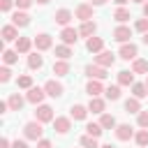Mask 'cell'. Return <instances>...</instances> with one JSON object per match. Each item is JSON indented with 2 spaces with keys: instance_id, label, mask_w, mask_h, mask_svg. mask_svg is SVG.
<instances>
[{
  "instance_id": "6da1fadb",
  "label": "cell",
  "mask_w": 148,
  "mask_h": 148,
  "mask_svg": "<svg viewBox=\"0 0 148 148\" xmlns=\"http://www.w3.org/2000/svg\"><path fill=\"white\" fill-rule=\"evenodd\" d=\"M42 134H44V130H42V123L39 120H30V123L23 125V136L28 141H39V139H44Z\"/></svg>"
},
{
  "instance_id": "7a4b0ae2",
  "label": "cell",
  "mask_w": 148,
  "mask_h": 148,
  "mask_svg": "<svg viewBox=\"0 0 148 148\" xmlns=\"http://www.w3.org/2000/svg\"><path fill=\"white\" fill-rule=\"evenodd\" d=\"M35 120H39L42 125H44V123H53V120H56V118H53V109H51L49 104H39L37 111H35Z\"/></svg>"
},
{
  "instance_id": "3957f363",
  "label": "cell",
  "mask_w": 148,
  "mask_h": 148,
  "mask_svg": "<svg viewBox=\"0 0 148 148\" xmlns=\"http://www.w3.org/2000/svg\"><path fill=\"white\" fill-rule=\"evenodd\" d=\"M42 88L46 90V95H49V97H62V92H65L62 83H60V81H56V79H49Z\"/></svg>"
},
{
  "instance_id": "277c9868",
  "label": "cell",
  "mask_w": 148,
  "mask_h": 148,
  "mask_svg": "<svg viewBox=\"0 0 148 148\" xmlns=\"http://www.w3.org/2000/svg\"><path fill=\"white\" fill-rule=\"evenodd\" d=\"M44 95H46V90H44V88H39V86H32V88L25 92V99H28L30 104L39 106V104L44 102Z\"/></svg>"
},
{
  "instance_id": "5b68a950",
  "label": "cell",
  "mask_w": 148,
  "mask_h": 148,
  "mask_svg": "<svg viewBox=\"0 0 148 148\" xmlns=\"http://www.w3.org/2000/svg\"><path fill=\"white\" fill-rule=\"evenodd\" d=\"M74 18H79L81 23H86V21H92V5H86V2H81V5L74 9Z\"/></svg>"
},
{
  "instance_id": "8992f818",
  "label": "cell",
  "mask_w": 148,
  "mask_h": 148,
  "mask_svg": "<svg viewBox=\"0 0 148 148\" xmlns=\"http://www.w3.org/2000/svg\"><path fill=\"white\" fill-rule=\"evenodd\" d=\"M118 56H120L123 60H136V56H139V46H136V44H132V42H127V44H123V46H120Z\"/></svg>"
},
{
  "instance_id": "52a82bcc",
  "label": "cell",
  "mask_w": 148,
  "mask_h": 148,
  "mask_svg": "<svg viewBox=\"0 0 148 148\" xmlns=\"http://www.w3.org/2000/svg\"><path fill=\"white\" fill-rule=\"evenodd\" d=\"M51 46H53V39H51L49 32H39V35H35V49H37V51H49Z\"/></svg>"
},
{
  "instance_id": "ba28073f",
  "label": "cell",
  "mask_w": 148,
  "mask_h": 148,
  "mask_svg": "<svg viewBox=\"0 0 148 148\" xmlns=\"http://www.w3.org/2000/svg\"><path fill=\"white\" fill-rule=\"evenodd\" d=\"M113 62H116V56H113L111 51H102V53L95 56V65H99V67H104V69L113 67Z\"/></svg>"
},
{
  "instance_id": "9c48e42d",
  "label": "cell",
  "mask_w": 148,
  "mask_h": 148,
  "mask_svg": "<svg viewBox=\"0 0 148 148\" xmlns=\"http://www.w3.org/2000/svg\"><path fill=\"white\" fill-rule=\"evenodd\" d=\"M83 72H86L88 79H97V81H104V79H106V69L99 67V65H86Z\"/></svg>"
},
{
  "instance_id": "30bf717a",
  "label": "cell",
  "mask_w": 148,
  "mask_h": 148,
  "mask_svg": "<svg viewBox=\"0 0 148 148\" xmlns=\"http://www.w3.org/2000/svg\"><path fill=\"white\" fill-rule=\"evenodd\" d=\"M53 130H56L58 134H67V132L72 130V118H69V116H58V118L53 120Z\"/></svg>"
},
{
  "instance_id": "8fae6325",
  "label": "cell",
  "mask_w": 148,
  "mask_h": 148,
  "mask_svg": "<svg viewBox=\"0 0 148 148\" xmlns=\"http://www.w3.org/2000/svg\"><path fill=\"white\" fill-rule=\"evenodd\" d=\"M130 37H132V28H130V25H118V28L113 30V39L120 42V44H127Z\"/></svg>"
},
{
  "instance_id": "7c38bea8",
  "label": "cell",
  "mask_w": 148,
  "mask_h": 148,
  "mask_svg": "<svg viewBox=\"0 0 148 148\" xmlns=\"http://www.w3.org/2000/svg\"><path fill=\"white\" fill-rule=\"evenodd\" d=\"M60 39H62V44H67V46H74L76 44V39H79V30H74V28H62V32H60Z\"/></svg>"
},
{
  "instance_id": "4fadbf2b",
  "label": "cell",
  "mask_w": 148,
  "mask_h": 148,
  "mask_svg": "<svg viewBox=\"0 0 148 148\" xmlns=\"http://www.w3.org/2000/svg\"><path fill=\"white\" fill-rule=\"evenodd\" d=\"M12 23H14L16 28H25V25H30V14H28V12L16 9V12L12 14Z\"/></svg>"
},
{
  "instance_id": "5bb4252c",
  "label": "cell",
  "mask_w": 148,
  "mask_h": 148,
  "mask_svg": "<svg viewBox=\"0 0 148 148\" xmlns=\"http://www.w3.org/2000/svg\"><path fill=\"white\" fill-rule=\"evenodd\" d=\"M104 90H106V88H104L102 81H97V79H90V81L86 83V92H88L90 97H99Z\"/></svg>"
},
{
  "instance_id": "9a60e30c",
  "label": "cell",
  "mask_w": 148,
  "mask_h": 148,
  "mask_svg": "<svg viewBox=\"0 0 148 148\" xmlns=\"http://www.w3.org/2000/svg\"><path fill=\"white\" fill-rule=\"evenodd\" d=\"M25 102H28V99H25L21 92H12V95H9V99H7V104H9V111H21Z\"/></svg>"
},
{
  "instance_id": "2e32d148",
  "label": "cell",
  "mask_w": 148,
  "mask_h": 148,
  "mask_svg": "<svg viewBox=\"0 0 148 148\" xmlns=\"http://www.w3.org/2000/svg\"><path fill=\"white\" fill-rule=\"evenodd\" d=\"M106 109V99H102V97H90V102H88V111L90 113H106L104 111Z\"/></svg>"
},
{
  "instance_id": "e0dca14e",
  "label": "cell",
  "mask_w": 148,
  "mask_h": 148,
  "mask_svg": "<svg viewBox=\"0 0 148 148\" xmlns=\"http://www.w3.org/2000/svg\"><path fill=\"white\" fill-rule=\"evenodd\" d=\"M16 39H18V28L14 23L2 25V42H16Z\"/></svg>"
},
{
  "instance_id": "ac0fdd59",
  "label": "cell",
  "mask_w": 148,
  "mask_h": 148,
  "mask_svg": "<svg viewBox=\"0 0 148 148\" xmlns=\"http://www.w3.org/2000/svg\"><path fill=\"white\" fill-rule=\"evenodd\" d=\"M86 49L97 56V53L104 51V39H102V37H90V39H86Z\"/></svg>"
},
{
  "instance_id": "d6986e66",
  "label": "cell",
  "mask_w": 148,
  "mask_h": 148,
  "mask_svg": "<svg viewBox=\"0 0 148 148\" xmlns=\"http://www.w3.org/2000/svg\"><path fill=\"white\" fill-rule=\"evenodd\" d=\"M88 113H90V111H88V106H83V104H72V109H69V118H72V120H86Z\"/></svg>"
},
{
  "instance_id": "ffe728a7",
  "label": "cell",
  "mask_w": 148,
  "mask_h": 148,
  "mask_svg": "<svg viewBox=\"0 0 148 148\" xmlns=\"http://www.w3.org/2000/svg\"><path fill=\"white\" fill-rule=\"evenodd\" d=\"M116 139H118V141H130V139H134V130L123 123V125L116 127Z\"/></svg>"
},
{
  "instance_id": "44dd1931",
  "label": "cell",
  "mask_w": 148,
  "mask_h": 148,
  "mask_svg": "<svg viewBox=\"0 0 148 148\" xmlns=\"http://www.w3.org/2000/svg\"><path fill=\"white\" fill-rule=\"evenodd\" d=\"M53 18H56V23H58V25L67 28V23L74 18V14H72L69 9H65V7H62V9H58V12H56V16H53Z\"/></svg>"
},
{
  "instance_id": "7402d4cb",
  "label": "cell",
  "mask_w": 148,
  "mask_h": 148,
  "mask_svg": "<svg viewBox=\"0 0 148 148\" xmlns=\"http://www.w3.org/2000/svg\"><path fill=\"white\" fill-rule=\"evenodd\" d=\"M95 30H97V23H95V21H86V23H81L79 35L86 37V39H90V37H95Z\"/></svg>"
},
{
  "instance_id": "603a6c76",
  "label": "cell",
  "mask_w": 148,
  "mask_h": 148,
  "mask_svg": "<svg viewBox=\"0 0 148 148\" xmlns=\"http://www.w3.org/2000/svg\"><path fill=\"white\" fill-rule=\"evenodd\" d=\"M28 67L30 69H42L44 67V56H39V51L28 53Z\"/></svg>"
},
{
  "instance_id": "cb8c5ba5",
  "label": "cell",
  "mask_w": 148,
  "mask_h": 148,
  "mask_svg": "<svg viewBox=\"0 0 148 148\" xmlns=\"http://www.w3.org/2000/svg\"><path fill=\"white\" fill-rule=\"evenodd\" d=\"M32 46H35V39H30V37H18L16 39V51L18 53H30Z\"/></svg>"
},
{
  "instance_id": "d4e9b609",
  "label": "cell",
  "mask_w": 148,
  "mask_h": 148,
  "mask_svg": "<svg viewBox=\"0 0 148 148\" xmlns=\"http://www.w3.org/2000/svg\"><path fill=\"white\" fill-rule=\"evenodd\" d=\"M136 81H134V72H130V69H123V72H118V86H134Z\"/></svg>"
},
{
  "instance_id": "484cf974",
  "label": "cell",
  "mask_w": 148,
  "mask_h": 148,
  "mask_svg": "<svg viewBox=\"0 0 148 148\" xmlns=\"http://www.w3.org/2000/svg\"><path fill=\"white\" fill-rule=\"evenodd\" d=\"M56 56H58V60H69V58L74 56V51H72V46H67V44H58V46H56Z\"/></svg>"
},
{
  "instance_id": "4316f807",
  "label": "cell",
  "mask_w": 148,
  "mask_h": 148,
  "mask_svg": "<svg viewBox=\"0 0 148 148\" xmlns=\"http://www.w3.org/2000/svg\"><path fill=\"white\" fill-rule=\"evenodd\" d=\"M2 60H5L7 67H9V65H16V62H18V51H16V49H5V51H2Z\"/></svg>"
},
{
  "instance_id": "83f0119b",
  "label": "cell",
  "mask_w": 148,
  "mask_h": 148,
  "mask_svg": "<svg viewBox=\"0 0 148 148\" xmlns=\"http://www.w3.org/2000/svg\"><path fill=\"white\" fill-rule=\"evenodd\" d=\"M53 74H56V76L69 74V60H56V62H53Z\"/></svg>"
},
{
  "instance_id": "f1b7e54d",
  "label": "cell",
  "mask_w": 148,
  "mask_h": 148,
  "mask_svg": "<svg viewBox=\"0 0 148 148\" xmlns=\"http://www.w3.org/2000/svg\"><path fill=\"white\" fill-rule=\"evenodd\" d=\"M113 18H116L120 25H125V23L132 18V14H130V9H125V7H118V9L113 12Z\"/></svg>"
},
{
  "instance_id": "f546056e",
  "label": "cell",
  "mask_w": 148,
  "mask_h": 148,
  "mask_svg": "<svg viewBox=\"0 0 148 148\" xmlns=\"http://www.w3.org/2000/svg\"><path fill=\"white\" fill-rule=\"evenodd\" d=\"M99 125H102L104 130H116V127H118V123H116V118H113L111 113H102V116H99Z\"/></svg>"
},
{
  "instance_id": "4dcf8cb0",
  "label": "cell",
  "mask_w": 148,
  "mask_h": 148,
  "mask_svg": "<svg viewBox=\"0 0 148 148\" xmlns=\"http://www.w3.org/2000/svg\"><path fill=\"white\" fill-rule=\"evenodd\" d=\"M132 72L134 74H148V60H143V58L132 60Z\"/></svg>"
},
{
  "instance_id": "1f68e13d",
  "label": "cell",
  "mask_w": 148,
  "mask_h": 148,
  "mask_svg": "<svg viewBox=\"0 0 148 148\" xmlns=\"http://www.w3.org/2000/svg\"><path fill=\"white\" fill-rule=\"evenodd\" d=\"M125 111H127V113H139V111H141V102H139L136 97H127V99H125Z\"/></svg>"
},
{
  "instance_id": "d6a6232c",
  "label": "cell",
  "mask_w": 148,
  "mask_h": 148,
  "mask_svg": "<svg viewBox=\"0 0 148 148\" xmlns=\"http://www.w3.org/2000/svg\"><path fill=\"white\" fill-rule=\"evenodd\" d=\"M102 132H104V127H102L99 123H88V125H86V134H88V136L99 139V136H102Z\"/></svg>"
},
{
  "instance_id": "836d02e7",
  "label": "cell",
  "mask_w": 148,
  "mask_h": 148,
  "mask_svg": "<svg viewBox=\"0 0 148 148\" xmlns=\"http://www.w3.org/2000/svg\"><path fill=\"white\" fill-rule=\"evenodd\" d=\"M132 97H136V99L148 97V86H146V83H134V86H132Z\"/></svg>"
},
{
  "instance_id": "e575fe53",
  "label": "cell",
  "mask_w": 148,
  "mask_h": 148,
  "mask_svg": "<svg viewBox=\"0 0 148 148\" xmlns=\"http://www.w3.org/2000/svg\"><path fill=\"white\" fill-rule=\"evenodd\" d=\"M134 141H136L139 148H148V130H139L134 134Z\"/></svg>"
},
{
  "instance_id": "d590c367",
  "label": "cell",
  "mask_w": 148,
  "mask_h": 148,
  "mask_svg": "<svg viewBox=\"0 0 148 148\" xmlns=\"http://www.w3.org/2000/svg\"><path fill=\"white\" fill-rule=\"evenodd\" d=\"M16 86L23 88V90H30V88H32V76H30V74H21V76L16 79Z\"/></svg>"
},
{
  "instance_id": "8d00e7d4",
  "label": "cell",
  "mask_w": 148,
  "mask_h": 148,
  "mask_svg": "<svg viewBox=\"0 0 148 148\" xmlns=\"http://www.w3.org/2000/svg\"><path fill=\"white\" fill-rule=\"evenodd\" d=\"M104 95H106V99H111V102L120 99V86H118V83H116V86H109V88L104 90Z\"/></svg>"
},
{
  "instance_id": "74e56055",
  "label": "cell",
  "mask_w": 148,
  "mask_h": 148,
  "mask_svg": "<svg viewBox=\"0 0 148 148\" xmlns=\"http://www.w3.org/2000/svg\"><path fill=\"white\" fill-rule=\"evenodd\" d=\"M81 148H99V143H97V139L95 136H81Z\"/></svg>"
},
{
  "instance_id": "f35d334b",
  "label": "cell",
  "mask_w": 148,
  "mask_h": 148,
  "mask_svg": "<svg viewBox=\"0 0 148 148\" xmlns=\"http://www.w3.org/2000/svg\"><path fill=\"white\" fill-rule=\"evenodd\" d=\"M136 125L141 130H148V111H139L136 113Z\"/></svg>"
},
{
  "instance_id": "ab89813d",
  "label": "cell",
  "mask_w": 148,
  "mask_h": 148,
  "mask_svg": "<svg viewBox=\"0 0 148 148\" xmlns=\"http://www.w3.org/2000/svg\"><path fill=\"white\" fill-rule=\"evenodd\" d=\"M134 30H136V32H141V35H146V32H148V18H146V16H143V18H139V21L134 23Z\"/></svg>"
},
{
  "instance_id": "60d3db41",
  "label": "cell",
  "mask_w": 148,
  "mask_h": 148,
  "mask_svg": "<svg viewBox=\"0 0 148 148\" xmlns=\"http://www.w3.org/2000/svg\"><path fill=\"white\" fill-rule=\"evenodd\" d=\"M9 79H12V69H9L7 65H5V67H0V83H7Z\"/></svg>"
},
{
  "instance_id": "b9f144b4",
  "label": "cell",
  "mask_w": 148,
  "mask_h": 148,
  "mask_svg": "<svg viewBox=\"0 0 148 148\" xmlns=\"http://www.w3.org/2000/svg\"><path fill=\"white\" fill-rule=\"evenodd\" d=\"M14 5H16L14 0H0V12H5V14H9Z\"/></svg>"
},
{
  "instance_id": "7bdbcfd3",
  "label": "cell",
  "mask_w": 148,
  "mask_h": 148,
  "mask_svg": "<svg viewBox=\"0 0 148 148\" xmlns=\"http://www.w3.org/2000/svg\"><path fill=\"white\" fill-rule=\"evenodd\" d=\"M14 2H16V7H18L21 12H25V9H28V7H30L35 0H14Z\"/></svg>"
},
{
  "instance_id": "ee69618b",
  "label": "cell",
  "mask_w": 148,
  "mask_h": 148,
  "mask_svg": "<svg viewBox=\"0 0 148 148\" xmlns=\"http://www.w3.org/2000/svg\"><path fill=\"white\" fill-rule=\"evenodd\" d=\"M12 148H28V141L25 139H16V141H12Z\"/></svg>"
},
{
  "instance_id": "f6af8a7d",
  "label": "cell",
  "mask_w": 148,
  "mask_h": 148,
  "mask_svg": "<svg viewBox=\"0 0 148 148\" xmlns=\"http://www.w3.org/2000/svg\"><path fill=\"white\" fill-rule=\"evenodd\" d=\"M37 148H53V143H51L49 139H39V141H37Z\"/></svg>"
},
{
  "instance_id": "bcb514c9",
  "label": "cell",
  "mask_w": 148,
  "mask_h": 148,
  "mask_svg": "<svg viewBox=\"0 0 148 148\" xmlns=\"http://www.w3.org/2000/svg\"><path fill=\"white\" fill-rule=\"evenodd\" d=\"M0 148H12V141H9L7 136H2V139H0Z\"/></svg>"
},
{
  "instance_id": "7dc6e473",
  "label": "cell",
  "mask_w": 148,
  "mask_h": 148,
  "mask_svg": "<svg viewBox=\"0 0 148 148\" xmlns=\"http://www.w3.org/2000/svg\"><path fill=\"white\" fill-rule=\"evenodd\" d=\"M9 111V104L7 102H0V113H7Z\"/></svg>"
},
{
  "instance_id": "c3c4849f",
  "label": "cell",
  "mask_w": 148,
  "mask_h": 148,
  "mask_svg": "<svg viewBox=\"0 0 148 148\" xmlns=\"http://www.w3.org/2000/svg\"><path fill=\"white\" fill-rule=\"evenodd\" d=\"M90 5L92 7H102V5H106V0H90Z\"/></svg>"
},
{
  "instance_id": "681fc988",
  "label": "cell",
  "mask_w": 148,
  "mask_h": 148,
  "mask_svg": "<svg viewBox=\"0 0 148 148\" xmlns=\"http://www.w3.org/2000/svg\"><path fill=\"white\" fill-rule=\"evenodd\" d=\"M113 2H116V5H118V7H125V5H127V2H130V0H113Z\"/></svg>"
},
{
  "instance_id": "f907efd6",
  "label": "cell",
  "mask_w": 148,
  "mask_h": 148,
  "mask_svg": "<svg viewBox=\"0 0 148 148\" xmlns=\"http://www.w3.org/2000/svg\"><path fill=\"white\" fill-rule=\"evenodd\" d=\"M141 42H143V44H146V46H148V32H146V35H143V37H141Z\"/></svg>"
},
{
  "instance_id": "816d5d0a",
  "label": "cell",
  "mask_w": 148,
  "mask_h": 148,
  "mask_svg": "<svg viewBox=\"0 0 148 148\" xmlns=\"http://www.w3.org/2000/svg\"><path fill=\"white\" fill-rule=\"evenodd\" d=\"M143 16H146V18H148V2H146V5H143Z\"/></svg>"
},
{
  "instance_id": "f5cc1de1",
  "label": "cell",
  "mask_w": 148,
  "mask_h": 148,
  "mask_svg": "<svg viewBox=\"0 0 148 148\" xmlns=\"http://www.w3.org/2000/svg\"><path fill=\"white\" fill-rule=\"evenodd\" d=\"M99 148H116L113 143H104V146H99Z\"/></svg>"
},
{
  "instance_id": "db71d44e",
  "label": "cell",
  "mask_w": 148,
  "mask_h": 148,
  "mask_svg": "<svg viewBox=\"0 0 148 148\" xmlns=\"http://www.w3.org/2000/svg\"><path fill=\"white\" fill-rule=\"evenodd\" d=\"M35 2H37V5H46L49 0H35Z\"/></svg>"
},
{
  "instance_id": "11a10c76",
  "label": "cell",
  "mask_w": 148,
  "mask_h": 148,
  "mask_svg": "<svg viewBox=\"0 0 148 148\" xmlns=\"http://www.w3.org/2000/svg\"><path fill=\"white\" fill-rule=\"evenodd\" d=\"M132 2H139V5H146L148 0H132Z\"/></svg>"
},
{
  "instance_id": "9f6ffc18",
  "label": "cell",
  "mask_w": 148,
  "mask_h": 148,
  "mask_svg": "<svg viewBox=\"0 0 148 148\" xmlns=\"http://www.w3.org/2000/svg\"><path fill=\"white\" fill-rule=\"evenodd\" d=\"M146 86H148V76H146Z\"/></svg>"
}]
</instances>
